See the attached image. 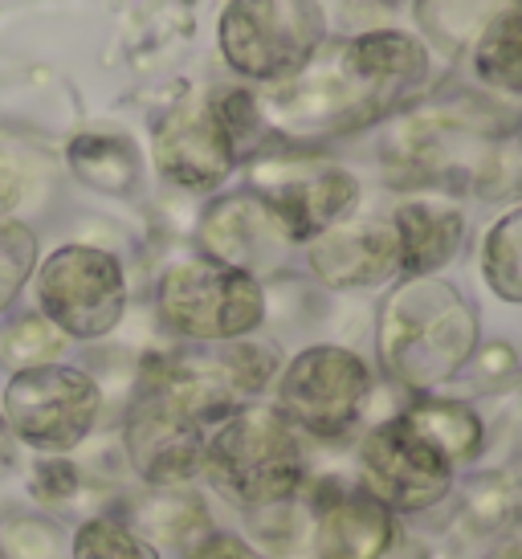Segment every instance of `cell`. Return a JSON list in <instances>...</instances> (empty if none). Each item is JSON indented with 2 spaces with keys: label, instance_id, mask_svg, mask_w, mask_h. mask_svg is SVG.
<instances>
[{
  "label": "cell",
  "instance_id": "6da1fadb",
  "mask_svg": "<svg viewBox=\"0 0 522 559\" xmlns=\"http://www.w3.org/2000/svg\"><path fill=\"white\" fill-rule=\"evenodd\" d=\"M477 343V314L446 278L400 282L380 311V359L408 389H432L458 372Z\"/></svg>",
  "mask_w": 522,
  "mask_h": 559
},
{
  "label": "cell",
  "instance_id": "7a4b0ae2",
  "mask_svg": "<svg viewBox=\"0 0 522 559\" xmlns=\"http://www.w3.org/2000/svg\"><path fill=\"white\" fill-rule=\"evenodd\" d=\"M204 469L225 498L241 507H270L298 490L302 445L277 408H241L204 441Z\"/></svg>",
  "mask_w": 522,
  "mask_h": 559
},
{
  "label": "cell",
  "instance_id": "3957f363",
  "mask_svg": "<svg viewBox=\"0 0 522 559\" xmlns=\"http://www.w3.org/2000/svg\"><path fill=\"white\" fill-rule=\"evenodd\" d=\"M319 41V0H229L221 13V53L246 79H294L310 66Z\"/></svg>",
  "mask_w": 522,
  "mask_h": 559
},
{
  "label": "cell",
  "instance_id": "277c9868",
  "mask_svg": "<svg viewBox=\"0 0 522 559\" xmlns=\"http://www.w3.org/2000/svg\"><path fill=\"white\" fill-rule=\"evenodd\" d=\"M98 408H103V392L82 368L41 364V368L13 372L0 417L21 445L54 457L86 441L98 420Z\"/></svg>",
  "mask_w": 522,
  "mask_h": 559
},
{
  "label": "cell",
  "instance_id": "5b68a950",
  "mask_svg": "<svg viewBox=\"0 0 522 559\" xmlns=\"http://www.w3.org/2000/svg\"><path fill=\"white\" fill-rule=\"evenodd\" d=\"M159 319L185 340H241L265 319V290L258 278L209 258L180 262L159 278Z\"/></svg>",
  "mask_w": 522,
  "mask_h": 559
},
{
  "label": "cell",
  "instance_id": "8992f818",
  "mask_svg": "<svg viewBox=\"0 0 522 559\" xmlns=\"http://www.w3.org/2000/svg\"><path fill=\"white\" fill-rule=\"evenodd\" d=\"M37 302L62 335L98 340L119 326L127 307L123 265L94 246H62L37 270Z\"/></svg>",
  "mask_w": 522,
  "mask_h": 559
},
{
  "label": "cell",
  "instance_id": "52a82bcc",
  "mask_svg": "<svg viewBox=\"0 0 522 559\" xmlns=\"http://www.w3.org/2000/svg\"><path fill=\"white\" fill-rule=\"evenodd\" d=\"M371 376L368 364L343 347H307L282 376V417L294 429H307L315 437H339L352 429L359 408L368 401Z\"/></svg>",
  "mask_w": 522,
  "mask_h": 559
},
{
  "label": "cell",
  "instance_id": "ba28073f",
  "mask_svg": "<svg viewBox=\"0 0 522 559\" xmlns=\"http://www.w3.org/2000/svg\"><path fill=\"white\" fill-rule=\"evenodd\" d=\"M253 185H258V201L274 213L290 241H310L327 234L359 197L352 171L310 156L265 159L253 171Z\"/></svg>",
  "mask_w": 522,
  "mask_h": 559
},
{
  "label": "cell",
  "instance_id": "9c48e42d",
  "mask_svg": "<svg viewBox=\"0 0 522 559\" xmlns=\"http://www.w3.org/2000/svg\"><path fill=\"white\" fill-rule=\"evenodd\" d=\"M359 457L368 495L388 511H425L449 490V462L404 417L371 429Z\"/></svg>",
  "mask_w": 522,
  "mask_h": 559
},
{
  "label": "cell",
  "instance_id": "30bf717a",
  "mask_svg": "<svg viewBox=\"0 0 522 559\" xmlns=\"http://www.w3.org/2000/svg\"><path fill=\"white\" fill-rule=\"evenodd\" d=\"M237 140L229 131V119L221 110V98L213 103H185L155 127V168L171 185L204 192L216 188L237 164Z\"/></svg>",
  "mask_w": 522,
  "mask_h": 559
},
{
  "label": "cell",
  "instance_id": "8fae6325",
  "mask_svg": "<svg viewBox=\"0 0 522 559\" xmlns=\"http://www.w3.org/2000/svg\"><path fill=\"white\" fill-rule=\"evenodd\" d=\"M200 246L209 253V262L229 265V270H241L249 278H258V274H265V270H274L282 262V253L294 241L282 234L274 213L258 197L237 192V197L216 201L204 213V221H200Z\"/></svg>",
  "mask_w": 522,
  "mask_h": 559
},
{
  "label": "cell",
  "instance_id": "7c38bea8",
  "mask_svg": "<svg viewBox=\"0 0 522 559\" xmlns=\"http://www.w3.org/2000/svg\"><path fill=\"white\" fill-rule=\"evenodd\" d=\"M425 70H429L425 46L400 29L364 33L339 53V74L355 94V107H364L359 115L380 110L396 91L425 79Z\"/></svg>",
  "mask_w": 522,
  "mask_h": 559
},
{
  "label": "cell",
  "instance_id": "4fadbf2b",
  "mask_svg": "<svg viewBox=\"0 0 522 559\" xmlns=\"http://www.w3.org/2000/svg\"><path fill=\"white\" fill-rule=\"evenodd\" d=\"M310 270L327 286H371L400 274V246L392 221L331 225L310 246Z\"/></svg>",
  "mask_w": 522,
  "mask_h": 559
},
{
  "label": "cell",
  "instance_id": "5bb4252c",
  "mask_svg": "<svg viewBox=\"0 0 522 559\" xmlns=\"http://www.w3.org/2000/svg\"><path fill=\"white\" fill-rule=\"evenodd\" d=\"M396 544V519L384 502L364 490L339 495L323 507L319 556L323 559H380Z\"/></svg>",
  "mask_w": 522,
  "mask_h": 559
},
{
  "label": "cell",
  "instance_id": "9a60e30c",
  "mask_svg": "<svg viewBox=\"0 0 522 559\" xmlns=\"http://www.w3.org/2000/svg\"><path fill=\"white\" fill-rule=\"evenodd\" d=\"M392 229H396V246H400V274L425 278V274L441 270L458 253L465 221H461V213L453 204L413 201L396 209Z\"/></svg>",
  "mask_w": 522,
  "mask_h": 559
},
{
  "label": "cell",
  "instance_id": "2e32d148",
  "mask_svg": "<svg viewBox=\"0 0 522 559\" xmlns=\"http://www.w3.org/2000/svg\"><path fill=\"white\" fill-rule=\"evenodd\" d=\"M70 168L98 192H131L139 180L135 147L119 135H78L70 143Z\"/></svg>",
  "mask_w": 522,
  "mask_h": 559
},
{
  "label": "cell",
  "instance_id": "e0dca14e",
  "mask_svg": "<svg viewBox=\"0 0 522 559\" xmlns=\"http://www.w3.org/2000/svg\"><path fill=\"white\" fill-rule=\"evenodd\" d=\"M404 420L429 441L432 450L446 457L449 466L474 457V450L482 445V425H477L474 413L458 401H425V404H416Z\"/></svg>",
  "mask_w": 522,
  "mask_h": 559
},
{
  "label": "cell",
  "instance_id": "ac0fdd59",
  "mask_svg": "<svg viewBox=\"0 0 522 559\" xmlns=\"http://www.w3.org/2000/svg\"><path fill=\"white\" fill-rule=\"evenodd\" d=\"M477 79L498 86V91L522 94V9L498 13L482 29L474 49Z\"/></svg>",
  "mask_w": 522,
  "mask_h": 559
},
{
  "label": "cell",
  "instance_id": "d6986e66",
  "mask_svg": "<svg viewBox=\"0 0 522 559\" xmlns=\"http://www.w3.org/2000/svg\"><path fill=\"white\" fill-rule=\"evenodd\" d=\"M62 347L66 335L49 323L46 314H16L0 326V368H9V372L58 364Z\"/></svg>",
  "mask_w": 522,
  "mask_h": 559
},
{
  "label": "cell",
  "instance_id": "ffe728a7",
  "mask_svg": "<svg viewBox=\"0 0 522 559\" xmlns=\"http://www.w3.org/2000/svg\"><path fill=\"white\" fill-rule=\"evenodd\" d=\"M482 270L498 298L522 302V209L494 225L482 246Z\"/></svg>",
  "mask_w": 522,
  "mask_h": 559
},
{
  "label": "cell",
  "instance_id": "44dd1931",
  "mask_svg": "<svg viewBox=\"0 0 522 559\" xmlns=\"http://www.w3.org/2000/svg\"><path fill=\"white\" fill-rule=\"evenodd\" d=\"M74 559H159L155 547L127 523L98 514L74 531Z\"/></svg>",
  "mask_w": 522,
  "mask_h": 559
},
{
  "label": "cell",
  "instance_id": "7402d4cb",
  "mask_svg": "<svg viewBox=\"0 0 522 559\" xmlns=\"http://www.w3.org/2000/svg\"><path fill=\"white\" fill-rule=\"evenodd\" d=\"M33 265H37V237L29 225L13 217H0V314L25 290Z\"/></svg>",
  "mask_w": 522,
  "mask_h": 559
},
{
  "label": "cell",
  "instance_id": "603a6c76",
  "mask_svg": "<svg viewBox=\"0 0 522 559\" xmlns=\"http://www.w3.org/2000/svg\"><path fill=\"white\" fill-rule=\"evenodd\" d=\"M78 490V469L66 457H46L33 469V495L41 502H66Z\"/></svg>",
  "mask_w": 522,
  "mask_h": 559
},
{
  "label": "cell",
  "instance_id": "cb8c5ba5",
  "mask_svg": "<svg viewBox=\"0 0 522 559\" xmlns=\"http://www.w3.org/2000/svg\"><path fill=\"white\" fill-rule=\"evenodd\" d=\"M188 559H258V556L241 539H233V535H209Z\"/></svg>",
  "mask_w": 522,
  "mask_h": 559
},
{
  "label": "cell",
  "instance_id": "d4e9b609",
  "mask_svg": "<svg viewBox=\"0 0 522 559\" xmlns=\"http://www.w3.org/2000/svg\"><path fill=\"white\" fill-rule=\"evenodd\" d=\"M16 469V437L9 433V425L0 417V478H9Z\"/></svg>",
  "mask_w": 522,
  "mask_h": 559
},
{
  "label": "cell",
  "instance_id": "484cf974",
  "mask_svg": "<svg viewBox=\"0 0 522 559\" xmlns=\"http://www.w3.org/2000/svg\"><path fill=\"white\" fill-rule=\"evenodd\" d=\"M16 197H21V180H16L13 171L0 168V213H9L16 204Z\"/></svg>",
  "mask_w": 522,
  "mask_h": 559
},
{
  "label": "cell",
  "instance_id": "4316f807",
  "mask_svg": "<svg viewBox=\"0 0 522 559\" xmlns=\"http://www.w3.org/2000/svg\"><path fill=\"white\" fill-rule=\"evenodd\" d=\"M490 559H522V539H514V544H507V547H498Z\"/></svg>",
  "mask_w": 522,
  "mask_h": 559
},
{
  "label": "cell",
  "instance_id": "83f0119b",
  "mask_svg": "<svg viewBox=\"0 0 522 559\" xmlns=\"http://www.w3.org/2000/svg\"><path fill=\"white\" fill-rule=\"evenodd\" d=\"M0 559H9V556H4V551H0Z\"/></svg>",
  "mask_w": 522,
  "mask_h": 559
}]
</instances>
